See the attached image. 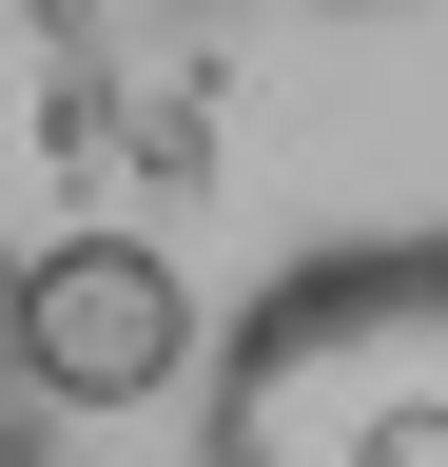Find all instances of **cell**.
<instances>
[{"label": "cell", "instance_id": "obj_3", "mask_svg": "<svg viewBox=\"0 0 448 467\" xmlns=\"http://www.w3.org/2000/svg\"><path fill=\"white\" fill-rule=\"evenodd\" d=\"M39 429H59V389H39V350H20V273H0V467H39Z\"/></svg>", "mask_w": 448, "mask_h": 467}, {"label": "cell", "instance_id": "obj_1", "mask_svg": "<svg viewBox=\"0 0 448 467\" xmlns=\"http://www.w3.org/2000/svg\"><path fill=\"white\" fill-rule=\"evenodd\" d=\"M214 467H448V234L273 273L214 331Z\"/></svg>", "mask_w": 448, "mask_h": 467}, {"label": "cell", "instance_id": "obj_2", "mask_svg": "<svg viewBox=\"0 0 448 467\" xmlns=\"http://www.w3.org/2000/svg\"><path fill=\"white\" fill-rule=\"evenodd\" d=\"M20 350L59 409H156V389H214V331L156 234H59V254H20Z\"/></svg>", "mask_w": 448, "mask_h": 467}, {"label": "cell", "instance_id": "obj_4", "mask_svg": "<svg viewBox=\"0 0 448 467\" xmlns=\"http://www.w3.org/2000/svg\"><path fill=\"white\" fill-rule=\"evenodd\" d=\"M312 20H410V0H312Z\"/></svg>", "mask_w": 448, "mask_h": 467}]
</instances>
